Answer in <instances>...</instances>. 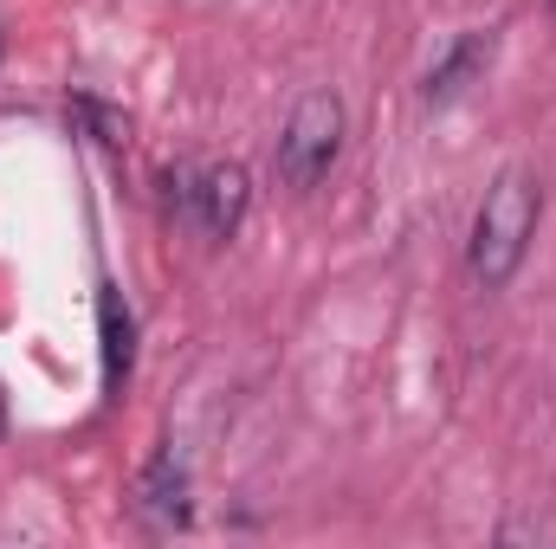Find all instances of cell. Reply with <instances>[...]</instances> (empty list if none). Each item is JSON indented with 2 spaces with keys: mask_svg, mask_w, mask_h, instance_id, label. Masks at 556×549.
<instances>
[{
  "mask_svg": "<svg viewBox=\"0 0 556 549\" xmlns=\"http://www.w3.org/2000/svg\"><path fill=\"white\" fill-rule=\"evenodd\" d=\"M538 220H544V181L531 168H505L485 188V201L472 214V240H466V266L485 291H505L518 278L531 240H538Z\"/></svg>",
  "mask_w": 556,
  "mask_h": 549,
  "instance_id": "cell-1",
  "label": "cell"
},
{
  "mask_svg": "<svg viewBox=\"0 0 556 549\" xmlns=\"http://www.w3.org/2000/svg\"><path fill=\"white\" fill-rule=\"evenodd\" d=\"M168 194H175V214L201 233V240H233L247 207H253V175L240 162H181L168 168Z\"/></svg>",
  "mask_w": 556,
  "mask_h": 549,
  "instance_id": "cell-2",
  "label": "cell"
},
{
  "mask_svg": "<svg viewBox=\"0 0 556 549\" xmlns=\"http://www.w3.org/2000/svg\"><path fill=\"white\" fill-rule=\"evenodd\" d=\"M343 130H350L343 98H337V91H304V98L291 104V117H285V130H278V149H273L278 181H285V188H317V181L330 175L337 149H343Z\"/></svg>",
  "mask_w": 556,
  "mask_h": 549,
  "instance_id": "cell-3",
  "label": "cell"
},
{
  "mask_svg": "<svg viewBox=\"0 0 556 549\" xmlns=\"http://www.w3.org/2000/svg\"><path fill=\"white\" fill-rule=\"evenodd\" d=\"M485 65H492V33H479V26H472V33H459V39L427 65V104H453V98H459Z\"/></svg>",
  "mask_w": 556,
  "mask_h": 549,
  "instance_id": "cell-4",
  "label": "cell"
},
{
  "mask_svg": "<svg viewBox=\"0 0 556 549\" xmlns=\"http://www.w3.org/2000/svg\"><path fill=\"white\" fill-rule=\"evenodd\" d=\"M142 511H155L162 524L188 518V472L175 465V452H155V465L142 472Z\"/></svg>",
  "mask_w": 556,
  "mask_h": 549,
  "instance_id": "cell-5",
  "label": "cell"
},
{
  "mask_svg": "<svg viewBox=\"0 0 556 549\" xmlns=\"http://www.w3.org/2000/svg\"><path fill=\"white\" fill-rule=\"evenodd\" d=\"M98 330H104V382L117 388L124 375H130V310H124V297L104 284V297H98Z\"/></svg>",
  "mask_w": 556,
  "mask_h": 549,
  "instance_id": "cell-6",
  "label": "cell"
},
{
  "mask_svg": "<svg viewBox=\"0 0 556 549\" xmlns=\"http://www.w3.org/2000/svg\"><path fill=\"white\" fill-rule=\"evenodd\" d=\"M551 20H556V0H551Z\"/></svg>",
  "mask_w": 556,
  "mask_h": 549,
  "instance_id": "cell-7",
  "label": "cell"
},
{
  "mask_svg": "<svg viewBox=\"0 0 556 549\" xmlns=\"http://www.w3.org/2000/svg\"><path fill=\"white\" fill-rule=\"evenodd\" d=\"M0 426H7V413H0Z\"/></svg>",
  "mask_w": 556,
  "mask_h": 549,
  "instance_id": "cell-8",
  "label": "cell"
}]
</instances>
